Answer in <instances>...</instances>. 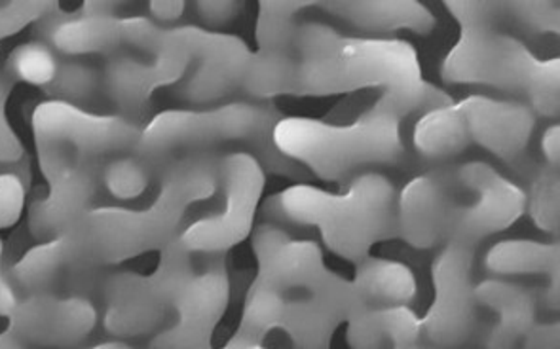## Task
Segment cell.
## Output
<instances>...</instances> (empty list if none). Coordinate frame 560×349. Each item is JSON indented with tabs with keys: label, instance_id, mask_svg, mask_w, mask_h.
<instances>
[{
	"label": "cell",
	"instance_id": "obj_1",
	"mask_svg": "<svg viewBox=\"0 0 560 349\" xmlns=\"http://www.w3.org/2000/svg\"><path fill=\"white\" fill-rule=\"evenodd\" d=\"M217 158L208 152L175 158L160 175L151 206L88 209L71 229L31 247L12 266L15 283L25 291L46 292L66 278L164 249L179 237L188 207L213 198L219 190Z\"/></svg>",
	"mask_w": 560,
	"mask_h": 349
},
{
	"label": "cell",
	"instance_id": "obj_2",
	"mask_svg": "<svg viewBox=\"0 0 560 349\" xmlns=\"http://www.w3.org/2000/svg\"><path fill=\"white\" fill-rule=\"evenodd\" d=\"M296 95H338L376 88V107L399 120L454 103L422 77L417 51L397 38L342 36L327 23L296 30Z\"/></svg>",
	"mask_w": 560,
	"mask_h": 349
},
{
	"label": "cell",
	"instance_id": "obj_3",
	"mask_svg": "<svg viewBox=\"0 0 560 349\" xmlns=\"http://www.w3.org/2000/svg\"><path fill=\"white\" fill-rule=\"evenodd\" d=\"M445 8L460 23V38L441 69L446 82L521 93L532 113L559 116V59H538L518 38L498 30V2L448 0Z\"/></svg>",
	"mask_w": 560,
	"mask_h": 349
},
{
	"label": "cell",
	"instance_id": "obj_4",
	"mask_svg": "<svg viewBox=\"0 0 560 349\" xmlns=\"http://www.w3.org/2000/svg\"><path fill=\"white\" fill-rule=\"evenodd\" d=\"M281 118L280 110L268 101H236L206 110H165L141 128L133 152L165 167L180 152L187 156L240 144L259 160L265 172L308 183L312 175L273 144V129Z\"/></svg>",
	"mask_w": 560,
	"mask_h": 349
},
{
	"label": "cell",
	"instance_id": "obj_5",
	"mask_svg": "<svg viewBox=\"0 0 560 349\" xmlns=\"http://www.w3.org/2000/svg\"><path fill=\"white\" fill-rule=\"evenodd\" d=\"M397 196L392 178L365 172L342 194L301 183L273 200L285 221L314 226L335 255L358 264L369 257L373 245L399 235Z\"/></svg>",
	"mask_w": 560,
	"mask_h": 349
},
{
	"label": "cell",
	"instance_id": "obj_6",
	"mask_svg": "<svg viewBox=\"0 0 560 349\" xmlns=\"http://www.w3.org/2000/svg\"><path fill=\"white\" fill-rule=\"evenodd\" d=\"M273 144L324 181H345L361 167L399 165L407 156L401 120L376 105L346 126L304 116L281 118Z\"/></svg>",
	"mask_w": 560,
	"mask_h": 349
},
{
	"label": "cell",
	"instance_id": "obj_7",
	"mask_svg": "<svg viewBox=\"0 0 560 349\" xmlns=\"http://www.w3.org/2000/svg\"><path fill=\"white\" fill-rule=\"evenodd\" d=\"M31 129L38 165L48 183L80 162L133 152L141 136L137 121L126 116L97 115L58 100L36 105Z\"/></svg>",
	"mask_w": 560,
	"mask_h": 349
},
{
	"label": "cell",
	"instance_id": "obj_8",
	"mask_svg": "<svg viewBox=\"0 0 560 349\" xmlns=\"http://www.w3.org/2000/svg\"><path fill=\"white\" fill-rule=\"evenodd\" d=\"M253 51L234 35L183 25L162 31L151 59H160L179 77L180 100L206 105L242 90Z\"/></svg>",
	"mask_w": 560,
	"mask_h": 349
},
{
	"label": "cell",
	"instance_id": "obj_9",
	"mask_svg": "<svg viewBox=\"0 0 560 349\" xmlns=\"http://www.w3.org/2000/svg\"><path fill=\"white\" fill-rule=\"evenodd\" d=\"M192 260L179 237L160 251L156 270L149 276L133 271L108 274L101 279L100 294L105 304L103 325L113 336H143L172 315L180 287L192 276Z\"/></svg>",
	"mask_w": 560,
	"mask_h": 349
},
{
	"label": "cell",
	"instance_id": "obj_10",
	"mask_svg": "<svg viewBox=\"0 0 560 349\" xmlns=\"http://www.w3.org/2000/svg\"><path fill=\"white\" fill-rule=\"evenodd\" d=\"M223 206L180 232L188 253H223L244 242L255 229V213L266 185L265 167L247 150L217 158Z\"/></svg>",
	"mask_w": 560,
	"mask_h": 349
},
{
	"label": "cell",
	"instance_id": "obj_11",
	"mask_svg": "<svg viewBox=\"0 0 560 349\" xmlns=\"http://www.w3.org/2000/svg\"><path fill=\"white\" fill-rule=\"evenodd\" d=\"M446 172L467 200L458 201L454 209L446 242L474 247L485 237L510 229L525 214V190L487 162H466Z\"/></svg>",
	"mask_w": 560,
	"mask_h": 349
},
{
	"label": "cell",
	"instance_id": "obj_12",
	"mask_svg": "<svg viewBox=\"0 0 560 349\" xmlns=\"http://www.w3.org/2000/svg\"><path fill=\"white\" fill-rule=\"evenodd\" d=\"M433 304L422 321V338L438 348L466 344L477 325L474 247L446 242L431 266Z\"/></svg>",
	"mask_w": 560,
	"mask_h": 349
},
{
	"label": "cell",
	"instance_id": "obj_13",
	"mask_svg": "<svg viewBox=\"0 0 560 349\" xmlns=\"http://www.w3.org/2000/svg\"><path fill=\"white\" fill-rule=\"evenodd\" d=\"M252 245L259 264L257 281L285 296L327 292L342 283V278L325 266L316 243L293 240L276 222L253 229Z\"/></svg>",
	"mask_w": 560,
	"mask_h": 349
},
{
	"label": "cell",
	"instance_id": "obj_14",
	"mask_svg": "<svg viewBox=\"0 0 560 349\" xmlns=\"http://www.w3.org/2000/svg\"><path fill=\"white\" fill-rule=\"evenodd\" d=\"M97 325V307L86 296L31 292L8 317V333L35 348H72Z\"/></svg>",
	"mask_w": 560,
	"mask_h": 349
},
{
	"label": "cell",
	"instance_id": "obj_15",
	"mask_svg": "<svg viewBox=\"0 0 560 349\" xmlns=\"http://www.w3.org/2000/svg\"><path fill=\"white\" fill-rule=\"evenodd\" d=\"M231 299V279L223 264L192 274L173 302L170 327L152 338L151 349H211V336Z\"/></svg>",
	"mask_w": 560,
	"mask_h": 349
},
{
	"label": "cell",
	"instance_id": "obj_16",
	"mask_svg": "<svg viewBox=\"0 0 560 349\" xmlns=\"http://www.w3.org/2000/svg\"><path fill=\"white\" fill-rule=\"evenodd\" d=\"M454 105L460 113L467 144H479L508 164L525 156L536 128V116L528 105L489 95H469Z\"/></svg>",
	"mask_w": 560,
	"mask_h": 349
},
{
	"label": "cell",
	"instance_id": "obj_17",
	"mask_svg": "<svg viewBox=\"0 0 560 349\" xmlns=\"http://www.w3.org/2000/svg\"><path fill=\"white\" fill-rule=\"evenodd\" d=\"M456 206L458 194L448 173L418 175L397 196L399 235L417 249L445 243Z\"/></svg>",
	"mask_w": 560,
	"mask_h": 349
},
{
	"label": "cell",
	"instance_id": "obj_18",
	"mask_svg": "<svg viewBox=\"0 0 560 349\" xmlns=\"http://www.w3.org/2000/svg\"><path fill=\"white\" fill-rule=\"evenodd\" d=\"M100 170L95 160L72 165L48 183V193L30 207L31 234L38 242H48L71 229L88 209L97 193Z\"/></svg>",
	"mask_w": 560,
	"mask_h": 349
},
{
	"label": "cell",
	"instance_id": "obj_19",
	"mask_svg": "<svg viewBox=\"0 0 560 349\" xmlns=\"http://www.w3.org/2000/svg\"><path fill=\"white\" fill-rule=\"evenodd\" d=\"M58 4H54V8ZM54 8L38 23L46 25V38L51 48L69 58L116 54L122 46V25L115 7L108 2H86L79 15L59 14L54 20Z\"/></svg>",
	"mask_w": 560,
	"mask_h": 349
},
{
	"label": "cell",
	"instance_id": "obj_20",
	"mask_svg": "<svg viewBox=\"0 0 560 349\" xmlns=\"http://www.w3.org/2000/svg\"><path fill=\"white\" fill-rule=\"evenodd\" d=\"M101 77L105 95L120 115L133 121L149 110L156 90L177 86L175 77L160 61H143L130 54H113Z\"/></svg>",
	"mask_w": 560,
	"mask_h": 349
},
{
	"label": "cell",
	"instance_id": "obj_21",
	"mask_svg": "<svg viewBox=\"0 0 560 349\" xmlns=\"http://www.w3.org/2000/svg\"><path fill=\"white\" fill-rule=\"evenodd\" d=\"M475 300L498 317L489 349H511L534 327L536 302L521 286L502 279H485L475 287Z\"/></svg>",
	"mask_w": 560,
	"mask_h": 349
},
{
	"label": "cell",
	"instance_id": "obj_22",
	"mask_svg": "<svg viewBox=\"0 0 560 349\" xmlns=\"http://www.w3.org/2000/svg\"><path fill=\"white\" fill-rule=\"evenodd\" d=\"M422 321L409 306H361L348 317L352 349H399L420 342Z\"/></svg>",
	"mask_w": 560,
	"mask_h": 349
},
{
	"label": "cell",
	"instance_id": "obj_23",
	"mask_svg": "<svg viewBox=\"0 0 560 349\" xmlns=\"http://www.w3.org/2000/svg\"><path fill=\"white\" fill-rule=\"evenodd\" d=\"M316 7L371 33L407 30L417 35H430L435 30V15L420 2H322Z\"/></svg>",
	"mask_w": 560,
	"mask_h": 349
},
{
	"label": "cell",
	"instance_id": "obj_24",
	"mask_svg": "<svg viewBox=\"0 0 560 349\" xmlns=\"http://www.w3.org/2000/svg\"><path fill=\"white\" fill-rule=\"evenodd\" d=\"M352 286L369 307L409 306L417 296V278L412 270L389 258H361Z\"/></svg>",
	"mask_w": 560,
	"mask_h": 349
},
{
	"label": "cell",
	"instance_id": "obj_25",
	"mask_svg": "<svg viewBox=\"0 0 560 349\" xmlns=\"http://www.w3.org/2000/svg\"><path fill=\"white\" fill-rule=\"evenodd\" d=\"M559 243L536 240H505L495 243L485 258L487 268L495 276H559Z\"/></svg>",
	"mask_w": 560,
	"mask_h": 349
},
{
	"label": "cell",
	"instance_id": "obj_26",
	"mask_svg": "<svg viewBox=\"0 0 560 349\" xmlns=\"http://www.w3.org/2000/svg\"><path fill=\"white\" fill-rule=\"evenodd\" d=\"M415 149L430 160L456 156L469 147L460 113L454 103L422 115L412 136Z\"/></svg>",
	"mask_w": 560,
	"mask_h": 349
},
{
	"label": "cell",
	"instance_id": "obj_27",
	"mask_svg": "<svg viewBox=\"0 0 560 349\" xmlns=\"http://www.w3.org/2000/svg\"><path fill=\"white\" fill-rule=\"evenodd\" d=\"M242 90L265 101L278 95H296V51L252 54Z\"/></svg>",
	"mask_w": 560,
	"mask_h": 349
},
{
	"label": "cell",
	"instance_id": "obj_28",
	"mask_svg": "<svg viewBox=\"0 0 560 349\" xmlns=\"http://www.w3.org/2000/svg\"><path fill=\"white\" fill-rule=\"evenodd\" d=\"M288 296L276 291L272 287L260 281H253L247 300H245L244 315L237 328L236 336L245 344H262L265 336L280 328L281 317L285 312Z\"/></svg>",
	"mask_w": 560,
	"mask_h": 349
},
{
	"label": "cell",
	"instance_id": "obj_29",
	"mask_svg": "<svg viewBox=\"0 0 560 349\" xmlns=\"http://www.w3.org/2000/svg\"><path fill=\"white\" fill-rule=\"evenodd\" d=\"M164 170L162 165L139 156L137 152H128V154L113 158L103 167V183L107 186L108 193L118 200H133L139 198L154 181H159Z\"/></svg>",
	"mask_w": 560,
	"mask_h": 349
},
{
	"label": "cell",
	"instance_id": "obj_30",
	"mask_svg": "<svg viewBox=\"0 0 560 349\" xmlns=\"http://www.w3.org/2000/svg\"><path fill=\"white\" fill-rule=\"evenodd\" d=\"M310 2H260L257 18L259 50L295 51L296 15Z\"/></svg>",
	"mask_w": 560,
	"mask_h": 349
},
{
	"label": "cell",
	"instance_id": "obj_31",
	"mask_svg": "<svg viewBox=\"0 0 560 349\" xmlns=\"http://www.w3.org/2000/svg\"><path fill=\"white\" fill-rule=\"evenodd\" d=\"M59 63L61 61L50 44L44 40H30L10 51L7 72L10 79L46 90L58 77Z\"/></svg>",
	"mask_w": 560,
	"mask_h": 349
},
{
	"label": "cell",
	"instance_id": "obj_32",
	"mask_svg": "<svg viewBox=\"0 0 560 349\" xmlns=\"http://www.w3.org/2000/svg\"><path fill=\"white\" fill-rule=\"evenodd\" d=\"M103 92V77L94 65L79 59L59 63L58 77L46 88L50 100L66 101L72 105L94 101Z\"/></svg>",
	"mask_w": 560,
	"mask_h": 349
},
{
	"label": "cell",
	"instance_id": "obj_33",
	"mask_svg": "<svg viewBox=\"0 0 560 349\" xmlns=\"http://www.w3.org/2000/svg\"><path fill=\"white\" fill-rule=\"evenodd\" d=\"M526 207L532 221L547 234H559L560 185L559 172L546 165L532 177L530 196H526Z\"/></svg>",
	"mask_w": 560,
	"mask_h": 349
},
{
	"label": "cell",
	"instance_id": "obj_34",
	"mask_svg": "<svg viewBox=\"0 0 560 349\" xmlns=\"http://www.w3.org/2000/svg\"><path fill=\"white\" fill-rule=\"evenodd\" d=\"M500 22H511L523 30L547 35L559 33L560 12L557 2H498Z\"/></svg>",
	"mask_w": 560,
	"mask_h": 349
},
{
	"label": "cell",
	"instance_id": "obj_35",
	"mask_svg": "<svg viewBox=\"0 0 560 349\" xmlns=\"http://www.w3.org/2000/svg\"><path fill=\"white\" fill-rule=\"evenodd\" d=\"M56 2H0V40L40 22Z\"/></svg>",
	"mask_w": 560,
	"mask_h": 349
},
{
	"label": "cell",
	"instance_id": "obj_36",
	"mask_svg": "<svg viewBox=\"0 0 560 349\" xmlns=\"http://www.w3.org/2000/svg\"><path fill=\"white\" fill-rule=\"evenodd\" d=\"M27 186L18 173H0V230L14 226L22 219Z\"/></svg>",
	"mask_w": 560,
	"mask_h": 349
},
{
	"label": "cell",
	"instance_id": "obj_37",
	"mask_svg": "<svg viewBox=\"0 0 560 349\" xmlns=\"http://www.w3.org/2000/svg\"><path fill=\"white\" fill-rule=\"evenodd\" d=\"M12 84L8 72H0V164H18L25 154L22 139L8 120L7 103Z\"/></svg>",
	"mask_w": 560,
	"mask_h": 349
},
{
	"label": "cell",
	"instance_id": "obj_38",
	"mask_svg": "<svg viewBox=\"0 0 560 349\" xmlns=\"http://www.w3.org/2000/svg\"><path fill=\"white\" fill-rule=\"evenodd\" d=\"M120 25L124 44H130L131 48L152 58L164 27H160L159 23L152 22L149 18H124Z\"/></svg>",
	"mask_w": 560,
	"mask_h": 349
},
{
	"label": "cell",
	"instance_id": "obj_39",
	"mask_svg": "<svg viewBox=\"0 0 560 349\" xmlns=\"http://www.w3.org/2000/svg\"><path fill=\"white\" fill-rule=\"evenodd\" d=\"M244 10L240 2H196V12L201 15L203 22L219 27L226 25L232 20H236V15Z\"/></svg>",
	"mask_w": 560,
	"mask_h": 349
},
{
	"label": "cell",
	"instance_id": "obj_40",
	"mask_svg": "<svg viewBox=\"0 0 560 349\" xmlns=\"http://www.w3.org/2000/svg\"><path fill=\"white\" fill-rule=\"evenodd\" d=\"M525 349H559V323L534 325L525 336Z\"/></svg>",
	"mask_w": 560,
	"mask_h": 349
},
{
	"label": "cell",
	"instance_id": "obj_41",
	"mask_svg": "<svg viewBox=\"0 0 560 349\" xmlns=\"http://www.w3.org/2000/svg\"><path fill=\"white\" fill-rule=\"evenodd\" d=\"M2 251H4V245H2V240H0V266H2ZM18 302H20V299L15 294L14 287L4 278L2 268H0V315L8 319L12 312H14L15 306H18Z\"/></svg>",
	"mask_w": 560,
	"mask_h": 349
},
{
	"label": "cell",
	"instance_id": "obj_42",
	"mask_svg": "<svg viewBox=\"0 0 560 349\" xmlns=\"http://www.w3.org/2000/svg\"><path fill=\"white\" fill-rule=\"evenodd\" d=\"M541 152H544V156H546L547 165L559 170L560 128L557 124L551 126V128H547L546 133L541 137Z\"/></svg>",
	"mask_w": 560,
	"mask_h": 349
},
{
	"label": "cell",
	"instance_id": "obj_43",
	"mask_svg": "<svg viewBox=\"0 0 560 349\" xmlns=\"http://www.w3.org/2000/svg\"><path fill=\"white\" fill-rule=\"evenodd\" d=\"M149 10L160 22H175V20H179L180 15L185 14L187 4L185 2H162V0H159V2H151Z\"/></svg>",
	"mask_w": 560,
	"mask_h": 349
},
{
	"label": "cell",
	"instance_id": "obj_44",
	"mask_svg": "<svg viewBox=\"0 0 560 349\" xmlns=\"http://www.w3.org/2000/svg\"><path fill=\"white\" fill-rule=\"evenodd\" d=\"M0 349H31L27 344L20 342L12 333H0Z\"/></svg>",
	"mask_w": 560,
	"mask_h": 349
},
{
	"label": "cell",
	"instance_id": "obj_45",
	"mask_svg": "<svg viewBox=\"0 0 560 349\" xmlns=\"http://www.w3.org/2000/svg\"><path fill=\"white\" fill-rule=\"evenodd\" d=\"M88 349H133L131 346H128V344L124 342H103L97 344V346H92V348Z\"/></svg>",
	"mask_w": 560,
	"mask_h": 349
},
{
	"label": "cell",
	"instance_id": "obj_46",
	"mask_svg": "<svg viewBox=\"0 0 560 349\" xmlns=\"http://www.w3.org/2000/svg\"><path fill=\"white\" fill-rule=\"evenodd\" d=\"M242 349H268L262 346V344H245L244 348Z\"/></svg>",
	"mask_w": 560,
	"mask_h": 349
},
{
	"label": "cell",
	"instance_id": "obj_47",
	"mask_svg": "<svg viewBox=\"0 0 560 349\" xmlns=\"http://www.w3.org/2000/svg\"><path fill=\"white\" fill-rule=\"evenodd\" d=\"M399 349H443V348H422V346H418V344H412V346H405V348Z\"/></svg>",
	"mask_w": 560,
	"mask_h": 349
}]
</instances>
